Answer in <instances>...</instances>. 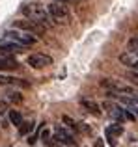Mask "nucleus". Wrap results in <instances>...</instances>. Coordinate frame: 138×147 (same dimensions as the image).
<instances>
[{
    "label": "nucleus",
    "instance_id": "1a4fd4ad",
    "mask_svg": "<svg viewBox=\"0 0 138 147\" xmlns=\"http://www.w3.org/2000/svg\"><path fill=\"white\" fill-rule=\"evenodd\" d=\"M101 108H105L106 114H110L118 123H125V112H123V108H121V106H116V104H112V102H108V100H105Z\"/></svg>",
    "mask_w": 138,
    "mask_h": 147
},
{
    "label": "nucleus",
    "instance_id": "2eb2a0df",
    "mask_svg": "<svg viewBox=\"0 0 138 147\" xmlns=\"http://www.w3.org/2000/svg\"><path fill=\"white\" fill-rule=\"evenodd\" d=\"M34 127H36L34 121H24V119H22V123L19 125V136H26V134H30L34 130Z\"/></svg>",
    "mask_w": 138,
    "mask_h": 147
},
{
    "label": "nucleus",
    "instance_id": "f8f14e48",
    "mask_svg": "<svg viewBox=\"0 0 138 147\" xmlns=\"http://www.w3.org/2000/svg\"><path fill=\"white\" fill-rule=\"evenodd\" d=\"M80 106L84 108L86 112H90L91 115H95V117H101V114H103V110H101V106H99L95 100H88V99H82L80 100Z\"/></svg>",
    "mask_w": 138,
    "mask_h": 147
},
{
    "label": "nucleus",
    "instance_id": "7ed1b4c3",
    "mask_svg": "<svg viewBox=\"0 0 138 147\" xmlns=\"http://www.w3.org/2000/svg\"><path fill=\"white\" fill-rule=\"evenodd\" d=\"M4 37H7V39L15 41V43H19V45H22V47H30V45H36L37 43V37L36 36L24 32V30H19V28L7 30V32L4 34Z\"/></svg>",
    "mask_w": 138,
    "mask_h": 147
},
{
    "label": "nucleus",
    "instance_id": "aec40b11",
    "mask_svg": "<svg viewBox=\"0 0 138 147\" xmlns=\"http://www.w3.org/2000/svg\"><path fill=\"white\" fill-rule=\"evenodd\" d=\"M62 119H64V123H66V125L69 127V129H76V123H75V121H73V119H71V117H69V115H64V117H62Z\"/></svg>",
    "mask_w": 138,
    "mask_h": 147
},
{
    "label": "nucleus",
    "instance_id": "4be33fe9",
    "mask_svg": "<svg viewBox=\"0 0 138 147\" xmlns=\"http://www.w3.org/2000/svg\"><path fill=\"white\" fill-rule=\"evenodd\" d=\"M93 147H106L105 145V140H103V138H97V140L93 142Z\"/></svg>",
    "mask_w": 138,
    "mask_h": 147
},
{
    "label": "nucleus",
    "instance_id": "f257e3e1",
    "mask_svg": "<svg viewBox=\"0 0 138 147\" xmlns=\"http://www.w3.org/2000/svg\"><path fill=\"white\" fill-rule=\"evenodd\" d=\"M21 11L24 13L26 19H32V21H36L37 24L45 26V28H51V26L54 24V21L51 19V15H49L47 7L41 6V4H37V2L24 4V6L21 7Z\"/></svg>",
    "mask_w": 138,
    "mask_h": 147
},
{
    "label": "nucleus",
    "instance_id": "b1692460",
    "mask_svg": "<svg viewBox=\"0 0 138 147\" xmlns=\"http://www.w3.org/2000/svg\"><path fill=\"white\" fill-rule=\"evenodd\" d=\"M52 2H60V4H71V2H75V0H52Z\"/></svg>",
    "mask_w": 138,
    "mask_h": 147
},
{
    "label": "nucleus",
    "instance_id": "9b49d317",
    "mask_svg": "<svg viewBox=\"0 0 138 147\" xmlns=\"http://www.w3.org/2000/svg\"><path fill=\"white\" fill-rule=\"evenodd\" d=\"M19 69V61L7 52H0V71H15Z\"/></svg>",
    "mask_w": 138,
    "mask_h": 147
},
{
    "label": "nucleus",
    "instance_id": "0eeeda50",
    "mask_svg": "<svg viewBox=\"0 0 138 147\" xmlns=\"http://www.w3.org/2000/svg\"><path fill=\"white\" fill-rule=\"evenodd\" d=\"M52 140L58 142V144H62V145H67V147H71V145H75V144H76V142H75V136H73V134L69 132L67 129H64L62 125H56Z\"/></svg>",
    "mask_w": 138,
    "mask_h": 147
},
{
    "label": "nucleus",
    "instance_id": "5701e85b",
    "mask_svg": "<svg viewBox=\"0 0 138 147\" xmlns=\"http://www.w3.org/2000/svg\"><path fill=\"white\" fill-rule=\"evenodd\" d=\"M114 138H116V136H106V142H108V144L112 145V147L116 145V140H114Z\"/></svg>",
    "mask_w": 138,
    "mask_h": 147
},
{
    "label": "nucleus",
    "instance_id": "393cba45",
    "mask_svg": "<svg viewBox=\"0 0 138 147\" xmlns=\"http://www.w3.org/2000/svg\"><path fill=\"white\" fill-rule=\"evenodd\" d=\"M133 100H135V102L138 104V95H133Z\"/></svg>",
    "mask_w": 138,
    "mask_h": 147
},
{
    "label": "nucleus",
    "instance_id": "412c9836",
    "mask_svg": "<svg viewBox=\"0 0 138 147\" xmlns=\"http://www.w3.org/2000/svg\"><path fill=\"white\" fill-rule=\"evenodd\" d=\"M45 147H64V145L58 144V142H54V140H49L47 144H45Z\"/></svg>",
    "mask_w": 138,
    "mask_h": 147
},
{
    "label": "nucleus",
    "instance_id": "39448f33",
    "mask_svg": "<svg viewBox=\"0 0 138 147\" xmlns=\"http://www.w3.org/2000/svg\"><path fill=\"white\" fill-rule=\"evenodd\" d=\"M47 11L51 15V19H54L56 22H69L71 19V13H69L66 4H60V2H52L47 6Z\"/></svg>",
    "mask_w": 138,
    "mask_h": 147
},
{
    "label": "nucleus",
    "instance_id": "4468645a",
    "mask_svg": "<svg viewBox=\"0 0 138 147\" xmlns=\"http://www.w3.org/2000/svg\"><path fill=\"white\" fill-rule=\"evenodd\" d=\"M105 134L106 136H121L123 134V127H121V123H112V125H108L105 129Z\"/></svg>",
    "mask_w": 138,
    "mask_h": 147
},
{
    "label": "nucleus",
    "instance_id": "20e7f679",
    "mask_svg": "<svg viewBox=\"0 0 138 147\" xmlns=\"http://www.w3.org/2000/svg\"><path fill=\"white\" fill-rule=\"evenodd\" d=\"M13 28H19V30H24V32H28V34H32V36H36L37 39L39 37H43L45 36V26H41V24H37L36 21H32V19H19V21H13Z\"/></svg>",
    "mask_w": 138,
    "mask_h": 147
},
{
    "label": "nucleus",
    "instance_id": "6ab92c4d",
    "mask_svg": "<svg viewBox=\"0 0 138 147\" xmlns=\"http://www.w3.org/2000/svg\"><path fill=\"white\" fill-rule=\"evenodd\" d=\"M7 99L13 100V102H21V100H22L21 93H17V91H9V93H7Z\"/></svg>",
    "mask_w": 138,
    "mask_h": 147
},
{
    "label": "nucleus",
    "instance_id": "dca6fc26",
    "mask_svg": "<svg viewBox=\"0 0 138 147\" xmlns=\"http://www.w3.org/2000/svg\"><path fill=\"white\" fill-rule=\"evenodd\" d=\"M9 123L15 125V127H19L22 123V114L17 112V110H9Z\"/></svg>",
    "mask_w": 138,
    "mask_h": 147
},
{
    "label": "nucleus",
    "instance_id": "423d86ee",
    "mask_svg": "<svg viewBox=\"0 0 138 147\" xmlns=\"http://www.w3.org/2000/svg\"><path fill=\"white\" fill-rule=\"evenodd\" d=\"M26 63L32 69H43V67H47V65L52 63V58L49 56V54L37 52V54H30V56L26 58Z\"/></svg>",
    "mask_w": 138,
    "mask_h": 147
},
{
    "label": "nucleus",
    "instance_id": "9d476101",
    "mask_svg": "<svg viewBox=\"0 0 138 147\" xmlns=\"http://www.w3.org/2000/svg\"><path fill=\"white\" fill-rule=\"evenodd\" d=\"M22 50H24L22 45H19V43H15V41L7 39V37H2V39H0V52H7V54L15 52V54H21Z\"/></svg>",
    "mask_w": 138,
    "mask_h": 147
},
{
    "label": "nucleus",
    "instance_id": "6e6552de",
    "mask_svg": "<svg viewBox=\"0 0 138 147\" xmlns=\"http://www.w3.org/2000/svg\"><path fill=\"white\" fill-rule=\"evenodd\" d=\"M120 63L129 67V69H133V71H138V52H135V50L121 52L120 54Z\"/></svg>",
    "mask_w": 138,
    "mask_h": 147
},
{
    "label": "nucleus",
    "instance_id": "ddd939ff",
    "mask_svg": "<svg viewBox=\"0 0 138 147\" xmlns=\"http://www.w3.org/2000/svg\"><path fill=\"white\" fill-rule=\"evenodd\" d=\"M0 86H19V88H28V82L13 76H0Z\"/></svg>",
    "mask_w": 138,
    "mask_h": 147
},
{
    "label": "nucleus",
    "instance_id": "a211bd4d",
    "mask_svg": "<svg viewBox=\"0 0 138 147\" xmlns=\"http://www.w3.org/2000/svg\"><path fill=\"white\" fill-rule=\"evenodd\" d=\"M39 138L45 142V144H47L49 140H52V138H51V130H47V129H43V127H41V129H39Z\"/></svg>",
    "mask_w": 138,
    "mask_h": 147
},
{
    "label": "nucleus",
    "instance_id": "f3484780",
    "mask_svg": "<svg viewBox=\"0 0 138 147\" xmlns=\"http://www.w3.org/2000/svg\"><path fill=\"white\" fill-rule=\"evenodd\" d=\"M125 78L129 80V84H131V86H138V71H129L127 75H125Z\"/></svg>",
    "mask_w": 138,
    "mask_h": 147
},
{
    "label": "nucleus",
    "instance_id": "f03ea898",
    "mask_svg": "<svg viewBox=\"0 0 138 147\" xmlns=\"http://www.w3.org/2000/svg\"><path fill=\"white\" fill-rule=\"evenodd\" d=\"M101 86L106 88L108 91H112V93L127 95V97H133V95H135V88L125 84V82H121V80H116V78H103Z\"/></svg>",
    "mask_w": 138,
    "mask_h": 147
}]
</instances>
